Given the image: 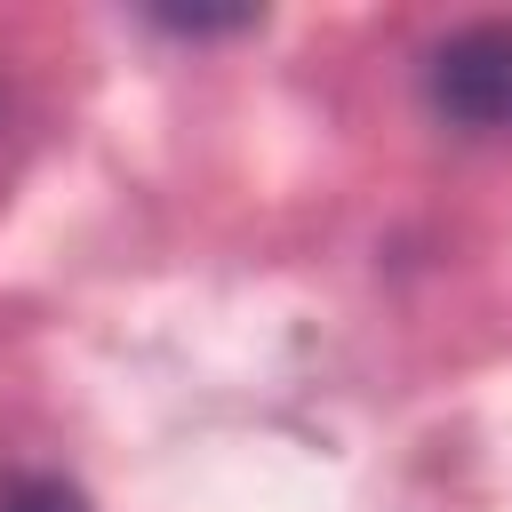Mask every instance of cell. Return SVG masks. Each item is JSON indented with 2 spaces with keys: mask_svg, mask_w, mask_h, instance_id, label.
I'll use <instances>...</instances> for the list:
<instances>
[{
  "mask_svg": "<svg viewBox=\"0 0 512 512\" xmlns=\"http://www.w3.org/2000/svg\"><path fill=\"white\" fill-rule=\"evenodd\" d=\"M424 96L464 136H512V16H480L424 56Z\"/></svg>",
  "mask_w": 512,
  "mask_h": 512,
  "instance_id": "cell-1",
  "label": "cell"
},
{
  "mask_svg": "<svg viewBox=\"0 0 512 512\" xmlns=\"http://www.w3.org/2000/svg\"><path fill=\"white\" fill-rule=\"evenodd\" d=\"M0 512H96L72 480H56V472H16L8 488H0Z\"/></svg>",
  "mask_w": 512,
  "mask_h": 512,
  "instance_id": "cell-2",
  "label": "cell"
},
{
  "mask_svg": "<svg viewBox=\"0 0 512 512\" xmlns=\"http://www.w3.org/2000/svg\"><path fill=\"white\" fill-rule=\"evenodd\" d=\"M152 24L160 32H184V40H216V32H256L264 16L256 8H224V16L216 8H152Z\"/></svg>",
  "mask_w": 512,
  "mask_h": 512,
  "instance_id": "cell-3",
  "label": "cell"
}]
</instances>
